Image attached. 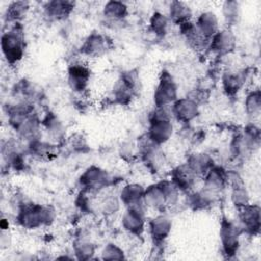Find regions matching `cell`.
<instances>
[{
  "label": "cell",
  "instance_id": "cell-11",
  "mask_svg": "<svg viewBox=\"0 0 261 261\" xmlns=\"http://www.w3.org/2000/svg\"><path fill=\"white\" fill-rule=\"evenodd\" d=\"M240 221L244 228L251 233L258 232L260 228V208L257 205L240 207Z\"/></svg>",
  "mask_w": 261,
  "mask_h": 261
},
{
  "label": "cell",
  "instance_id": "cell-17",
  "mask_svg": "<svg viewBox=\"0 0 261 261\" xmlns=\"http://www.w3.org/2000/svg\"><path fill=\"white\" fill-rule=\"evenodd\" d=\"M145 189L138 184L126 185L120 192V200L127 207L142 205Z\"/></svg>",
  "mask_w": 261,
  "mask_h": 261
},
{
  "label": "cell",
  "instance_id": "cell-23",
  "mask_svg": "<svg viewBox=\"0 0 261 261\" xmlns=\"http://www.w3.org/2000/svg\"><path fill=\"white\" fill-rule=\"evenodd\" d=\"M223 88L227 94L237 93L244 83V77L241 73H227L222 80Z\"/></svg>",
  "mask_w": 261,
  "mask_h": 261
},
{
  "label": "cell",
  "instance_id": "cell-5",
  "mask_svg": "<svg viewBox=\"0 0 261 261\" xmlns=\"http://www.w3.org/2000/svg\"><path fill=\"white\" fill-rule=\"evenodd\" d=\"M110 178L108 173L96 166L89 167L80 178L81 185L88 191H97L108 185Z\"/></svg>",
  "mask_w": 261,
  "mask_h": 261
},
{
  "label": "cell",
  "instance_id": "cell-26",
  "mask_svg": "<svg viewBox=\"0 0 261 261\" xmlns=\"http://www.w3.org/2000/svg\"><path fill=\"white\" fill-rule=\"evenodd\" d=\"M231 199L238 208L249 204L248 203V200H249L248 193L242 184H237L233 186Z\"/></svg>",
  "mask_w": 261,
  "mask_h": 261
},
{
  "label": "cell",
  "instance_id": "cell-7",
  "mask_svg": "<svg viewBox=\"0 0 261 261\" xmlns=\"http://www.w3.org/2000/svg\"><path fill=\"white\" fill-rule=\"evenodd\" d=\"M122 226L129 233L140 236L145 229V216L142 205L128 207L122 215Z\"/></svg>",
  "mask_w": 261,
  "mask_h": 261
},
{
  "label": "cell",
  "instance_id": "cell-20",
  "mask_svg": "<svg viewBox=\"0 0 261 261\" xmlns=\"http://www.w3.org/2000/svg\"><path fill=\"white\" fill-rule=\"evenodd\" d=\"M212 159L207 154H195L190 157L188 161L189 167L198 175L206 174L207 171L213 166Z\"/></svg>",
  "mask_w": 261,
  "mask_h": 261
},
{
  "label": "cell",
  "instance_id": "cell-9",
  "mask_svg": "<svg viewBox=\"0 0 261 261\" xmlns=\"http://www.w3.org/2000/svg\"><path fill=\"white\" fill-rule=\"evenodd\" d=\"M236 46V37L229 29L219 30L210 40V49L219 55L230 52Z\"/></svg>",
  "mask_w": 261,
  "mask_h": 261
},
{
  "label": "cell",
  "instance_id": "cell-19",
  "mask_svg": "<svg viewBox=\"0 0 261 261\" xmlns=\"http://www.w3.org/2000/svg\"><path fill=\"white\" fill-rule=\"evenodd\" d=\"M73 3L69 1H50L47 2L44 6L46 14L51 18H64L72 10Z\"/></svg>",
  "mask_w": 261,
  "mask_h": 261
},
{
  "label": "cell",
  "instance_id": "cell-21",
  "mask_svg": "<svg viewBox=\"0 0 261 261\" xmlns=\"http://www.w3.org/2000/svg\"><path fill=\"white\" fill-rule=\"evenodd\" d=\"M103 13L106 18L111 20H119L127 14V6L121 1H109L105 4Z\"/></svg>",
  "mask_w": 261,
  "mask_h": 261
},
{
  "label": "cell",
  "instance_id": "cell-16",
  "mask_svg": "<svg viewBox=\"0 0 261 261\" xmlns=\"http://www.w3.org/2000/svg\"><path fill=\"white\" fill-rule=\"evenodd\" d=\"M227 181V174L220 167H211L205 174L204 189L212 192L213 194H218L225 186Z\"/></svg>",
  "mask_w": 261,
  "mask_h": 261
},
{
  "label": "cell",
  "instance_id": "cell-22",
  "mask_svg": "<svg viewBox=\"0 0 261 261\" xmlns=\"http://www.w3.org/2000/svg\"><path fill=\"white\" fill-rule=\"evenodd\" d=\"M150 28L156 36H164L168 29L167 17L160 12H154L150 18Z\"/></svg>",
  "mask_w": 261,
  "mask_h": 261
},
{
  "label": "cell",
  "instance_id": "cell-2",
  "mask_svg": "<svg viewBox=\"0 0 261 261\" xmlns=\"http://www.w3.org/2000/svg\"><path fill=\"white\" fill-rule=\"evenodd\" d=\"M17 219L25 228H37L52 222L54 219V211L47 206L32 204L20 209Z\"/></svg>",
  "mask_w": 261,
  "mask_h": 261
},
{
  "label": "cell",
  "instance_id": "cell-12",
  "mask_svg": "<svg viewBox=\"0 0 261 261\" xmlns=\"http://www.w3.org/2000/svg\"><path fill=\"white\" fill-rule=\"evenodd\" d=\"M195 25L199 31V33L207 41H210L211 38L219 31L218 18L216 14L211 11L202 12L198 16Z\"/></svg>",
  "mask_w": 261,
  "mask_h": 261
},
{
  "label": "cell",
  "instance_id": "cell-14",
  "mask_svg": "<svg viewBox=\"0 0 261 261\" xmlns=\"http://www.w3.org/2000/svg\"><path fill=\"white\" fill-rule=\"evenodd\" d=\"M107 49V40L106 38L98 33L91 34L84 42L81 47L82 52L85 55L97 57L102 55Z\"/></svg>",
  "mask_w": 261,
  "mask_h": 261
},
{
  "label": "cell",
  "instance_id": "cell-3",
  "mask_svg": "<svg viewBox=\"0 0 261 261\" xmlns=\"http://www.w3.org/2000/svg\"><path fill=\"white\" fill-rule=\"evenodd\" d=\"M1 49L6 61L10 64L20 61L24 54V40L19 29L5 32L1 37Z\"/></svg>",
  "mask_w": 261,
  "mask_h": 261
},
{
  "label": "cell",
  "instance_id": "cell-30",
  "mask_svg": "<svg viewBox=\"0 0 261 261\" xmlns=\"http://www.w3.org/2000/svg\"><path fill=\"white\" fill-rule=\"evenodd\" d=\"M117 207H118V202L116 200H113V199H108L104 203V211L113 212L117 209Z\"/></svg>",
  "mask_w": 261,
  "mask_h": 261
},
{
  "label": "cell",
  "instance_id": "cell-15",
  "mask_svg": "<svg viewBox=\"0 0 261 261\" xmlns=\"http://www.w3.org/2000/svg\"><path fill=\"white\" fill-rule=\"evenodd\" d=\"M149 230L154 242L162 243L171 230V220L165 215H158L150 221Z\"/></svg>",
  "mask_w": 261,
  "mask_h": 261
},
{
  "label": "cell",
  "instance_id": "cell-6",
  "mask_svg": "<svg viewBox=\"0 0 261 261\" xmlns=\"http://www.w3.org/2000/svg\"><path fill=\"white\" fill-rule=\"evenodd\" d=\"M220 240L224 253L231 256L239 249V229L229 220L223 219L220 225Z\"/></svg>",
  "mask_w": 261,
  "mask_h": 261
},
{
  "label": "cell",
  "instance_id": "cell-13",
  "mask_svg": "<svg viewBox=\"0 0 261 261\" xmlns=\"http://www.w3.org/2000/svg\"><path fill=\"white\" fill-rule=\"evenodd\" d=\"M197 174L189 167L188 164L177 166L171 173V181L181 191L191 190L196 181Z\"/></svg>",
  "mask_w": 261,
  "mask_h": 261
},
{
  "label": "cell",
  "instance_id": "cell-27",
  "mask_svg": "<svg viewBox=\"0 0 261 261\" xmlns=\"http://www.w3.org/2000/svg\"><path fill=\"white\" fill-rule=\"evenodd\" d=\"M260 106H261V101H260L259 91L252 92L247 96L246 109L249 114L258 115V113L260 112Z\"/></svg>",
  "mask_w": 261,
  "mask_h": 261
},
{
  "label": "cell",
  "instance_id": "cell-25",
  "mask_svg": "<svg viewBox=\"0 0 261 261\" xmlns=\"http://www.w3.org/2000/svg\"><path fill=\"white\" fill-rule=\"evenodd\" d=\"M222 12H223V16L226 20L227 23H234L237 22V19L240 15L239 11H240V5L239 2L237 1H226L223 4L222 7Z\"/></svg>",
  "mask_w": 261,
  "mask_h": 261
},
{
  "label": "cell",
  "instance_id": "cell-10",
  "mask_svg": "<svg viewBox=\"0 0 261 261\" xmlns=\"http://www.w3.org/2000/svg\"><path fill=\"white\" fill-rule=\"evenodd\" d=\"M68 84L72 90L82 92L84 91L90 81L89 68L81 63H73L68 67Z\"/></svg>",
  "mask_w": 261,
  "mask_h": 261
},
{
  "label": "cell",
  "instance_id": "cell-24",
  "mask_svg": "<svg viewBox=\"0 0 261 261\" xmlns=\"http://www.w3.org/2000/svg\"><path fill=\"white\" fill-rule=\"evenodd\" d=\"M28 9H29L28 2H23V1L12 2L7 8V17L12 20H18L23 15H25Z\"/></svg>",
  "mask_w": 261,
  "mask_h": 261
},
{
  "label": "cell",
  "instance_id": "cell-1",
  "mask_svg": "<svg viewBox=\"0 0 261 261\" xmlns=\"http://www.w3.org/2000/svg\"><path fill=\"white\" fill-rule=\"evenodd\" d=\"M177 195L178 189L173 182L164 180L145 189L143 201L147 206L162 208L165 205L174 203L177 199Z\"/></svg>",
  "mask_w": 261,
  "mask_h": 261
},
{
  "label": "cell",
  "instance_id": "cell-8",
  "mask_svg": "<svg viewBox=\"0 0 261 261\" xmlns=\"http://www.w3.org/2000/svg\"><path fill=\"white\" fill-rule=\"evenodd\" d=\"M171 113L177 120L182 122L192 121L199 113L198 104L191 98L177 99L172 103Z\"/></svg>",
  "mask_w": 261,
  "mask_h": 261
},
{
  "label": "cell",
  "instance_id": "cell-29",
  "mask_svg": "<svg viewBox=\"0 0 261 261\" xmlns=\"http://www.w3.org/2000/svg\"><path fill=\"white\" fill-rule=\"evenodd\" d=\"M75 252L81 259H88V258H91V256L93 255L94 248L90 243L82 242L75 248Z\"/></svg>",
  "mask_w": 261,
  "mask_h": 261
},
{
  "label": "cell",
  "instance_id": "cell-18",
  "mask_svg": "<svg viewBox=\"0 0 261 261\" xmlns=\"http://www.w3.org/2000/svg\"><path fill=\"white\" fill-rule=\"evenodd\" d=\"M169 17L174 23L181 25L191 21L192 10L185 2L173 1L169 6Z\"/></svg>",
  "mask_w": 261,
  "mask_h": 261
},
{
  "label": "cell",
  "instance_id": "cell-28",
  "mask_svg": "<svg viewBox=\"0 0 261 261\" xmlns=\"http://www.w3.org/2000/svg\"><path fill=\"white\" fill-rule=\"evenodd\" d=\"M104 259H122L123 252L115 245L109 244L107 245L102 252Z\"/></svg>",
  "mask_w": 261,
  "mask_h": 261
},
{
  "label": "cell",
  "instance_id": "cell-4",
  "mask_svg": "<svg viewBox=\"0 0 261 261\" xmlns=\"http://www.w3.org/2000/svg\"><path fill=\"white\" fill-rule=\"evenodd\" d=\"M177 100V87L169 72H161L158 85L154 91V103L156 107L170 106Z\"/></svg>",
  "mask_w": 261,
  "mask_h": 261
}]
</instances>
